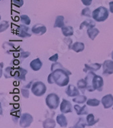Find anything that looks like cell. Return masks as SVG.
I'll return each mask as SVG.
<instances>
[{"mask_svg": "<svg viewBox=\"0 0 113 128\" xmlns=\"http://www.w3.org/2000/svg\"><path fill=\"white\" fill-rule=\"evenodd\" d=\"M29 28L27 26L20 25L18 26L17 30L18 36L21 38H29L31 36V34L29 33Z\"/></svg>", "mask_w": 113, "mask_h": 128, "instance_id": "obj_9", "label": "cell"}, {"mask_svg": "<svg viewBox=\"0 0 113 128\" xmlns=\"http://www.w3.org/2000/svg\"><path fill=\"white\" fill-rule=\"evenodd\" d=\"M94 74L95 73L93 71H89V73L87 74L86 77L85 78L87 82V89L90 92L94 91V89H93V86H92V79H93Z\"/></svg>", "mask_w": 113, "mask_h": 128, "instance_id": "obj_12", "label": "cell"}, {"mask_svg": "<svg viewBox=\"0 0 113 128\" xmlns=\"http://www.w3.org/2000/svg\"><path fill=\"white\" fill-rule=\"evenodd\" d=\"M103 74L104 75H110L113 74V62L111 60H106L104 62L103 65Z\"/></svg>", "mask_w": 113, "mask_h": 128, "instance_id": "obj_7", "label": "cell"}, {"mask_svg": "<svg viewBox=\"0 0 113 128\" xmlns=\"http://www.w3.org/2000/svg\"><path fill=\"white\" fill-rule=\"evenodd\" d=\"M109 6H110V12L113 13V2H111L109 3Z\"/></svg>", "mask_w": 113, "mask_h": 128, "instance_id": "obj_38", "label": "cell"}, {"mask_svg": "<svg viewBox=\"0 0 113 128\" xmlns=\"http://www.w3.org/2000/svg\"><path fill=\"white\" fill-rule=\"evenodd\" d=\"M47 87L43 82L40 81L35 82L33 84L31 87V91L35 96L39 97L44 95L46 92Z\"/></svg>", "mask_w": 113, "mask_h": 128, "instance_id": "obj_3", "label": "cell"}, {"mask_svg": "<svg viewBox=\"0 0 113 128\" xmlns=\"http://www.w3.org/2000/svg\"><path fill=\"white\" fill-rule=\"evenodd\" d=\"M58 59V54H54L53 56H52V57H50L49 58V61L53 62H56Z\"/></svg>", "mask_w": 113, "mask_h": 128, "instance_id": "obj_35", "label": "cell"}, {"mask_svg": "<svg viewBox=\"0 0 113 128\" xmlns=\"http://www.w3.org/2000/svg\"><path fill=\"white\" fill-rule=\"evenodd\" d=\"M20 20L22 23H24L25 25H29L31 23V19L26 14H22L20 16Z\"/></svg>", "mask_w": 113, "mask_h": 128, "instance_id": "obj_29", "label": "cell"}, {"mask_svg": "<svg viewBox=\"0 0 113 128\" xmlns=\"http://www.w3.org/2000/svg\"><path fill=\"white\" fill-rule=\"evenodd\" d=\"M87 101V97L85 96H77L76 98H74L73 100V102H76L78 104H84Z\"/></svg>", "mask_w": 113, "mask_h": 128, "instance_id": "obj_27", "label": "cell"}, {"mask_svg": "<svg viewBox=\"0 0 113 128\" xmlns=\"http://www.w3.org/2000/svg\"><path fill=\"white\" fill-rule=\"evenodd\" d=\"M21 92H22V96L24 98H29V91L28 89H27V88H25V89L23 88V89H21Z\"/></svg>", "mask_w": 113, "mask_h": 128, "instance_id": "obj_34", "label": "cell"}, {"mask_svg": "<svg viewBox=\"0 0 113 128\" xmlns=\"http://www.w3.org/2000/svg\"><path fill=\"white\" fill-rule=\"evenodd\" d=\"M74 108L76 111V114L78 115H84V114H88V109L87 108L85 105L83 106H79V105H75Z\"/></svg>", "mask_w": 113, "mask_h": 128, "instance_id": "obj_17", "label": "cell"}, {"mask_svg": "<svg viewBox=\"0 0 113 128\" xmlns=\"http://www.w3.org/2000/svg\"><path fill=\"white\" fill-rule=\"evenodd\" d=\"M60 111L63 114L72 112L73 111V106L71 103L67 100H62L61 104H60Z\"/></svg>", "mask_w": 113, "mask_h": 128, "instance_id": "obj_8", "label": "cell"}, {"mask_svg": "<svg viewBox=\"0 0 113 128\" xmlns=\"http://www.w3.org/2000/svg\"></svg>", "mask_w": 113, "mask_h": 128, "instance_id": "obj_41", "label": "cell"}, {"mask_svg": "<svg viewBox=\"0 0 113 128\" xmlns=\"http://www.w3.org/2000/svg\"><path fill=\"white\" fill-rule=\"evenodd\" d=\"M33 121L32 115L29 113H24L21 116L20 120V125L22 128H27L31 126Z\"/></svg>", "mask_w": 113, "mask_h": 128, "instance_id": "obj_6", "label": "cell"}, {"mask_svg": "<svg viewBox=\"0 0 113 128\" xmlns=\"http://www.w3.org/2000/svg\"><path fill=\"white\" fill-rule=\"evenodd\" d=\"M27 73V71L26 70L22 69L21 68H17L16 70H15L13 76L16 79L25 80V76H26Z\"/></svg>", "mask_w": 113, "mask_h": 128, "instance_id": "obj_13", "label": "cell"}, {"mask_svg": "<svg viewBox=\"0 0 113 128\" xmlns=\"http://www.w3.org/2000/svg\"><path fill=\"white\" fill-rule=\"evenodd\" d=\"M62 33L66 37L71 36L74 34L73 27L71 26H64L62 27Z\"/></svg>", "mask_w": 113, "mask_h": 128, "instance_id": "obj_20", "label": "cell"}, {"mask_svg": "<svg viewBox=\"0 0 113 128\" xmlns=\"http://www.w3.org/2000/svg\"><path fill=\"white\" fill-rule=\"evenodd\" d=\"M32 82H30V83L29 84H28L27 86H25V88H27V89H29V88H30V86H31V84H32Z\"/></svg>", "mask_w": 113, "mask_h": 128, "instance_id": "obj_39", "label": "cell"}, {"mask_svg": "<svg viewBox=\"0 0 113 128\" xmlns=\"http://www.w3.org/2000/svg\"><path fill=\"white\" fill-rule=\"evenodd\" d=\"M87 33L89 38L91 40H93L96 38V36L99 34L100 31L98 29L94 28V27H90V28L87 29Z\"/></svg>", "mask_w": 113, "mask_h": 128, "instance_id": "obj_19", "label": "cell"}, {"mask_svg": "<svg viewBox=\"0 0 113 128\" xmlns=\"http://www.w3.org/2000/svg\"><path fill=\"white\" fill-rule=\"evenodd\" d=\"M111 57H112V59H113V52H112V53H111Z\"/></svg>", "mask_w": 113, "mask_h": 128, "instance_id": "obj_40", "label": "cell"}, {"mask_svg": "<svg viewBox=\"0 0 113 128\" xmlns=\"http://www.w3.org/2000/svg\"><path fill=\"white\" fill-rule=\"evenodd\" d=\"M56 126V122L53 118H47L43 123V127L45 128H53Z\"/></svg>", "mask_w": 113, "mask_h": 128, "instance_id": "obj_23", "label": "cell"}, {"mask_svg": "<svg viewBox=\"0 0 113 128\" xmlns=\"http://www.w3.org/2000/svg\"><path fill=\"white\" fill-rule=\"evenodd\" d=\"M12 4L14 5L18 8L21 7L24 4L23 0H12Z\"/></svg>", "mask_w": 113, "mask_h": 128, "instance_id": "obj_33", "label": "cell"}, {"mask_svg": "<svg viewBox=\"0 0 113 128\" xmlns=\"http://www.w3.org/2000/svg\"><path fill=\"white\" fill-rule=\"evenodd\" d=\"M100 103V101L97 99H89L87 101V104L89 106H98Z\"/></svg>", "mask_w": 113, "mask_h": 128, "instance_id": "obj_28", "label": "cell"}, {"mask_svg": "<svg viewBox=\"0 0 113 128\" xmlns=\"http://www.w3.org/2000/svg\"><path fill=\"white\" fill-rule=\"evenodd\" d=\"M87 122V126H92L95 125L96 123H98L99 121V118L95 120V116L93 114H89L87 115L86 118Z\"/></svg>", "mask_w": 113, "mask_h": 128, "instance_id": "obj_25", "label": "cell"}, {"mask_svg": "<svg viewBox=\"0 0 113 128\" xmlns=\"http://www.w3.org/2000/svg\"><path fill=\"white\" fill-rule=\"evenodd\" d=\"M95 23L93 22V20H85V21L81 23V25H80V27H79V29L80 30H83L84 27H87V29L88 28H90V27H95Z\"/></svg>", "mask_w": 113, "mask_h": 128, "instance_id": "obj_26", "label": "cell"}, {"mask_svg": "<svg viewBox=\"0 0 113 128\" xmlns=\"http://www.w3.org/2000/svg\"><path fill=\"white\" fill-rule=\"evenodd\" d=\"M104 85V80L102 77L100 76L94 74L92 79V86L93 89L95 90H98V91H102Z\"/></svg>", "mask_w": 113, "mask_h": 128, "instance_id": "obj_5", "label": "cell"}, {"mask_svg": "<svg viewBox=\"0 0 113 128\" xmlns=\"http://www.w3.org/2000/svg\"><path fill=\"white\" fill-rule=\"evenodd\" d=\"M81 16H87V17H91L92 14L91 13V10L89 8H85L81 12Z\"/></svg>", "mask_w": 113, "mask_h": 128, "instance_id": "obj_30", "label": "cell"}, {"mask_svg": "<svg viewBox=\"0 0 113 128\" xmlns=\"http://www.w3.org/2000/svg\"><path fill=\"white\" fill-rule=\"evenodd\" d=\"M81 2L83 3V4L86 6H89L91 4L92 0H81Z\"/></svg>", "mask_w": 113, "mask_h": 128, "instance_id": "obj_36", "label": "cell"}, {"mask_svg": "<svg viewBox=\"0 0 113 128\" xmlns=\"http://www.w3.org/2000/svg\"><path fill=\"white\" fill-rule=\"evenodd\" d=\"M30 53L29 52H21V54H20V56H21V57H22V58H26V57H29L30 55Z\"/></svg>", "mask_w": 113, "mask_h": 128, "instance_id": "obj_37", "label": "cell"}, {"mask_svg": "<svg viewBox=\"0 0 113 128\" xmlns=\"http://www.w3.org/2000/svg\"><path fill=\"white\" fill-rule=\"evenodd\" d=\"M56 121L57 123H58V125H59L60 127H62V128H65V127H67V124H68L67 118H66V116L63 114V113L61 114H58V115L57 116Z\"/></svg>", "mask_w": 113, "mask_h": 128, "instance_id": "obj_18", "label": "cell"}, {"mask_svg": "<svg viewBox=\"0 0 113 128\" xmlns=\"http://www.w3.org/2000/svg\"><path fill=\"white\" fill-rule=\"evenodd\" d=\"M108 11L106 8L100 6L93 10L92 18L97 22H103L108 18Z\"/></svg>", "mask_w": 113, "mask_h": 128, "instance_id": "obj_2", "label": "cell"}, {"mask_svg": "<svg viewBox=\"0 0 113 128\" xmlns=\"http://www.w3.org/2000/svg\"><path fill=\"white\" fill-rule=\"evenodd\" d=\"M64 26V16H58L56 18V21L54 23V28H62V27Z\"/></svg>", "mask_w": 113, "mask_h": 128, "instance_id": "obj_22", "label": "cell"}, {"mask_svg": "<svg viewBox=\"0 0 113 128\" xmlns=\"http://www.w3.org/2000/svg\"><path fill=\"white\" fill-rule=\"evenodd\" d=\"M102 65L98 63L92 64H85V68L83 69L84 72H87L88 71L96 72L100 69Z\"/></svg>", "mask_w": 113, "mask_h": 128, "instance_id": "obj_15", "label": "cell"}, {"mask_svg": "<svg viewBox=\"0 0 113 128\" xmlns=\"http://www.w3.org/2000/svg\"><path fill=\"white\" fill-rule=\"evenodd\" d=\"M102 103L104 108H109L113 105V96L111 94H108L104 96L102 99Z\"/></svg>", "mask_w": 113, "mask_h": 128, "instance_id": "obj_10", "label": "cell"}, {"mask_svg": "<svg viewBox=\"0 0 113 128\" xmlns=\"http://www.w3.org/2000/svg\"><path fill=\"white\" fill-rule=\"evenodd\" d=\"M9 27V23L7 21L5 20H3L1 22V25H0V30L1 32H4L5 30H7V28Z\"/></svg>", "mask_w": 113, "mask_h": 128, "instance_id": "obj_31", "label": "cell"}, {"mask_svg": "<svg viewBox=\"0 0 113 128\" xmlns=\"http://www.w3.org/2000/svg\"><path fill=\"white\" fill-rule=\"evenodd\" d=\"M77 86L78 89L81 91L83 94H85V89H87V82L85 79H81L77 82Z\"/></svg>", "mask_w": 113, "mask_h": 128, "instance_id": "obj_24", "label": "cell"}, {"mask_svg": "<svg viewBox=\"0 0 113 128\" xmlns=\"http://www.w3.org/2000/svg\"><path fill=\"white\" fill-rule=\"evenodd\" d=\"M42 65H43V64H42V62H41V60L39 58H37L36 59L33 60L32 62L30 63V67L34 71L39 70L42 67Z\"/></svg>", "mask_w": 113, "mask_h": 128, "instance_id": "obj_16", "label": "cell"}, {"mask_svg": "<svg viewBox=\"0 0 113 128\" xmlns=\"http://www.w3.org/2000/svg\"><path fill=\"white\" fill-rule=\"evenodd\" d=\"M52 73L47 77L49 84L56 83L59 86H67L69 82V75L71 72L62 66L60 63L55 62L51 67Z\"/></svg>", "mask_w": 113, "mask_h": 128, "instance_id": "obj_1", "label": "cell"}, {"mask_svg": "<svg viewBox=\"0 0 113 128\" xmlns=\"http://www.w3.org/2000/svg\"><path fill=\"white\" fill-rule=\"evenodd\" d=\"M66 94L69 97H75L79 95V89L73 84H69L66 89Z\"/></svg>", "mask_w": 113, "mask_h": 128, "instance_id": "obj_14", "label": "cell"}, {"mask_svg": "<svg viewBox=\"0 0 113 128\" xmlns=\"http://www.w3.org/2000/svg\"><path fill=\"white\" fill-rule=\"evenodd\" d=\"M31 31L34 34L37 36H41L44 34L45 33H46L47 28L43 25H35L31 29Z\"/></svg>", "mask_w": 113, "mask_h": 128, "instance_id": "obj_11", "label": "cell"}, {"mask_svg": "<svg viewBox=\"0 0 113 128\" xmlns=\"http://www.w3.org/2000/svg\"><path fill=\"white\" fill-rule=\"evenodd\" d=\"M86 126V124L85 123V120L83 118H81L76 123V126H75V128H85Z\"/></svg>", "mask_w": 113, "mask_h": 128, "instance_id": "obj_32", "label": "cell"}, {"mask_svg": "<svg viewBox=\"0 0 113 128\" xmlns=\"http://www.w3.org/2000/svg\"><path fill=\"white\" fill-rule=\"evenodd\" d=\"M71 48L72 50H73L74 51H75L76 52H82L84 50V48H85V45L82 42H76L72 45Z\"/></svg>", "mask_w": 113, "mask_h": 128, "instance_id": "obj_21", "label": "cell"}, {"mask_svg": "<svg viewBox=\"0 0 113 128\" xmlns=\"http://www.w3.org/2000/svg\"><path fill=\"white\" fill-rule=\"evenodd\" d=\"M45 103L50 109H56L60 103L59 97L55 94H49L45 99Z\"/></svg>", "mask_w": 113, "mask_h": 128, "instance_id": "obj_4", "label": "cell"}]
</instances>
